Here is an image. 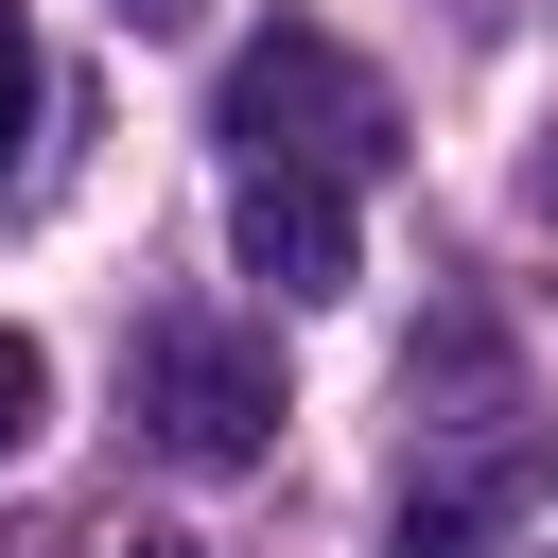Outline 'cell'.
<instances>
[{"instance_id": "cell-8", "label": "cell", "mask_w": 558, "mask_h": 558, "mask_svg": "<svg viewBox=\"0 0 558 558\" xmlns=\"http://www.w3.org/2000/svg\"><path fill=\"white\" fill-rule=\"evenodd\" d=\"M541 227H558V140H541Z\"/></svg>"}, {"instance_id": "cell-2", "label": "cell", "mask_w": 558, "mask_h": 558, "mask_svg": "<svg viewBox=\"0 0 558 558\" xmlns=\"http://www.w3.org/2000/svg\"><path fill=\"white\" fill-rule=\"evenodd\" d=\"M122 418L174 471H262L279 453V349L227 331V314H140L122 331Z\"/></svg>"}, {"instance_id": "cell-9", "label": "cell", "mask_w": 558, "mask_h": 558, "mask_svg": "<svg viewBox=\"0 0 558 558\" xmlns=\"http://www.w3.org/2000/svg\"><path fill=\"white\" fill-rule=\"evenodd\" d=\"M122 558H192V541H122Z\"/></svg>"}, {"instance_id": "cell-6", "label": "cell", "mask_w": 558, "mask_h": 558, "mask_svg": "<svg viewBox=\"0 0 558 558\" xmlns=\"http://www.w3.org/2000/svg\"><path fill=\"white\" fill-rule=\"evenodd\" d=\"M35 401H52V366H35V349H17V331H0V453H17V436H35Z\"/></svg>"}, {"instance_id": "cell-3", "label": "cell", "mask_w": 558, "mask_h": 558, "mask_svg": "<svg viewBox=\"0 0 558 558\" xmlns=\"http://www.w3.org/2000/svg\"><path fill=\"white\" fill-rule=\"evenodd\" d=\"M227 244H244V279H279V296H331V279H349V192H331V174H227Z\"/></svg>"}, {"instance_id": "cell-4", "label": "cell", "mask_w": 558, "mask_h": 558, "mask_svg": "<svg viewBox=\"0 0 558 558\" xmlns=\"http://www.w3.org/2000/svg\"><path fill=\"white\" fill-rule=\"evenodd\" d=\"M384 558H488V523H471V506H401V541H384Z\"/></svg>"}, {"instance_id": "cell-5", "label": "cell", "mask_w": 558, "mask_h": 558, "mask_svg": "<svg viewBox=\"0 0 558 558\" xmlns=\"http://www.w3.org/2000/svg\"><path fill=\"white\" fill-rule=\"evenodd\" d=\"M17 122H35V35H17V0H0V174H17Z\"/></svg>"}, {"instance_id": "cell-7", "label": "cell", "mask_w": 558, "mask_h": 558, "mask_svg": "<svg viewBox=\"0 0 558 558\" xmlns=\"http://www.w3.org/2000/svg\"><path fill=\"white\" fill-rule=\"evenodd\" d=\"M122 17H140V35H157V17H192V0H122Z\"/></svg>"}, {"instance_id": "cell-1", "label": "cell", "mask_w": 558, "mask_h": 558, "mask_svg": "<svg viewBox=\"0 0 558 558\" xmlns=\"http://www.w3.org/2000/svg\"><path fill=\"white\" fill-rule=\"evenodd\" d=\"M209 122H227V174H331V192H366V174H384V140H401L384 70H366L349 35H314V17L244 35Z\"/></svg>"}]
</instances>
